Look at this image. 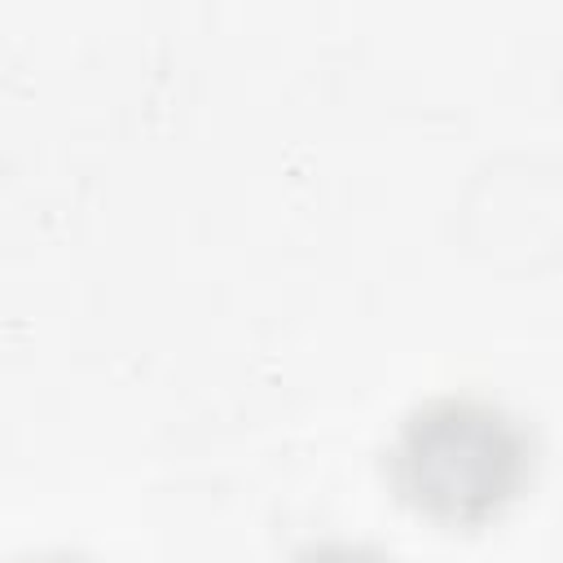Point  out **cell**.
Masks as SVG:
<instances>
[{
  "label": "cell",
  "mask_w": 563,
  "mask_h": 563,
  "mask_svg": "<svg viewBox=\"0 0 563 563\" xmlns=\"http://www.w3.org/2000/svg\"><path fill=\"white\" fill-rule=\"evenodd\" d=\"M523 457V431L501 409L475 400H435L405 422L396 475L422 510L453 523H475L515 497Z\"/></svg>",
  "instance_id": "cell-1"
},
{
  "label": "cell",
  "mask_w": 563,
  "mask_h": 563,
  "mask_svg": "<svg viewBox=\"0 0 563 563\" xmlns=\"http://www.w3.org/2000/svg\"><path fill=\"white\" fill-rule=\"evenodd\" d=\"M299 563H387V559H378L369 550H356V545H317Z\"/></svg>",
  "instance_id": "cell-2"
}]
</instances>
